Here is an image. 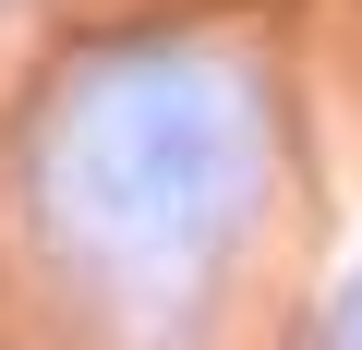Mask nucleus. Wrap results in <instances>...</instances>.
<instances>
[{
  "mask_svg": "<svg viewBox=\"0 0 362 350\" xmlns=\"http://www.w3.org/2000/svg\"><path fill=\"white\" fill-rule=\"evenodd\" d=\"M37 182L85 218V254L157 266V254H218L206 230L254 182V145H230V109L194 61H97L61 97V145H37Z\"/></svg>",
  "mask_w": 362,
  "mask_h": 350,
  "instance_id": "nucleus-1",
  "label": "nucleus"
},
{
  "mask_svg": "<svg viewBox=\"0 0 362 350\" xmlns=\"http://www.w3.org/2000/svg\"><path fill=\"white\" fill-rule=\"evenodd\" d=\"M326 350H362V278L338 290V314H326Z\"/></svg>",
  "mask_w": 362,
  "mask_h": 350,
  "instance_id": "nucleus-2",
  "label": "nucleus"
}]
</instances>
